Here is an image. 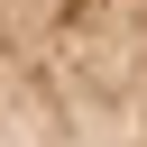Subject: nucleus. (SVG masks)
I'll list each match as a JSON object with an SVG mask.
<instances>
[{
	"mask_svg": "<svg viewBox=\"0 0 147 147\" xmlns=\"http://www.w3.org/2000/svg\"><path fill=\"white\" fill-rule=\"evenodd\" d=\"M0 147H74L37 0H0Z\"/></svg>",
	"mask_w": 147,
	"mask_h": 147,
	"instance_id": "f257e3e1",
	"label": "nucleus"
},
{
	"mask_svg": "<svg viewBox=\"0 0 147 147\" xmlns=\"http://www.w3.org/2000/svg\"><path fill=\"white\" fill-rule=\"evenodd\" d=\"M129 147H147V0H138V138Z\"/></svg>",
	"mask_w": 147,
	"mask_h": 147,
	"instance_id": "f03ea898",
	"label": "nucleus"
}]
</instances>
